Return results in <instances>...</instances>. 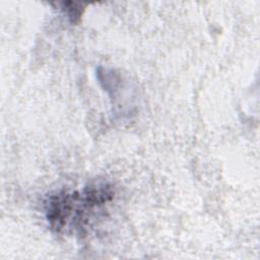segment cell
Here are the masks:
<instances>
[{
	"label": "cell",
	"mask_w": 260,
	"mask_h": 260,
	"mask_svg": "<svg viewBox=\"0 0 260 260\" xmlns=\"http://www.w3.org/2000/svg\"><path fill=\"white\" fill-rule=\"evenodd\" d=\"M115 195L108 183H93L81 191H58L48 196L45 202V215L50 228L56 233L80 231L88 219Z\"/></svg>",
	"instance_id": "6da1fadb"
},
{
	"label": "cell",
	"mask_w": 260,
	"mask_h": 260,
	"mask_svg": "<svg viewBox=\"0 0 260 260\" xmlns=\"http://www.w3.org/2000/svg\"><path fill=\"white\" fill-rule=\"evenodd\" d=\"M59 4L61 5V9L67 15L71 23H77L80 20L84 11V8L81 4L75 2H61Z\"/></svg>",
	"instance_id": "7a4b0ae2"
}]
</instances>
